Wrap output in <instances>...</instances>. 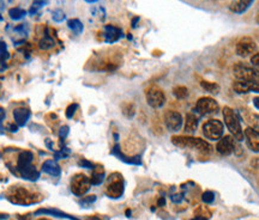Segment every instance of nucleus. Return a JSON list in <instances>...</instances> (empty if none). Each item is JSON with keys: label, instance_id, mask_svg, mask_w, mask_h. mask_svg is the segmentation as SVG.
Listing matches in <instances>:
<instances>
[{"label": "nucleus", "instance_id": "obj_1", "mask_svg": "<svg viewBox=\"0 0 259 220\" xmlns=\"http://www.w3.org/2000/svg\"><path fill=\"white\" fill-rule=\"evenodd\" d=\"M172 143L178 147H187L196 148L201 152H210L211 151V145L206 140L201 138L195 137H185V135H175L172 138Z\"/></svg>", "mask_w": 259, "mask_h": 220}, {"label": "nucleus", "instance_id": "obj_2", "mask_svg": "<svg viewBox=\"0 0 259 220\" xmlns=\"http://www.w3.org/2000/svg\"><path fill=\"white\" fill-rule=\"evenodd\" d=\"M223 118L227 128L229 129V132L232 133L233 137H234V139L241 142V140L244 139V132L243 128H241L240 120H239V116L236 115V112L233 109H230L229 107H224Z\"/></svg>", "mask_w": 259, "mask_h": 220}, {"label": "nucleus", "instance_id": "obj_3", "mask_svg": "<svg viewBox=\"0 0 259 220\" xmlns=\"http://www.w3.org/2000/svg\"><path fill=\"white\" fill-rule=\"evenodd\" d=\"M125 190V183L121 174L114 173L109 175L107 179L106 184V194L110 199H119L122 196Z\"/></svg>", "mask_w": 259, "mask_h": 220}, {"label": "nucleus", "instance_id": "obj_4", "mask_svg": "<svg viewBox=\"0 0 259 220\" xmlns=\"http://www.w3.org/2000/svg\"><path fill=\"white\" fill-rule=\"evenodd\" d=\"M7 199L12 204L21 206H28L38 202V195L30 193L29 190L24 188H13L7 195Z\"/></svg>", "mask_w": 259, "mask_h": 220}, {"label": "nucleus", "instance_id": "obj_5", "mask_svg": "<svg viewBox=\"0 0 259 220\" xmlns=\"http://www.w3.org/2000/svg\"><path fill=\"white\" fill-rule=\"evenodd\" d=\"M71 191L75 194L76 196H83L89 191L92 183H90V179L85 176L84 174H77L71 180Z\"/></svg>", "mask_w": 259, "mask_h": 220}, {"label": "nucleus", "instance_id": "obj_6", "mask_svg": "<svg viewBox=\"0 0 259 220\" xmlns=\"http://www.w3.org/2000/svg\"><path fill=\"white\" fill-rule=\"evenodd\" d=\"M233 73L238 80L245 81H259V71L244 64H235L233 66Z\"/></svg>", "mask_w": 259, "mask_h": 220}, {"label": "nucleus", "instance_id": "obj_7", "mask_svg": "<svg viewBox=\"0 0 259 220\" xmlns=\"http://www.w3.org/2000/svg\"><path fill=\"white\" fill-rule=\"evenodd\" d=\"M145 96H147L148 104L153 108H161L166 103L164 92L157 85H150L148 87L147 91H145Z\"/></svg>", "mask_w": 259, "mask_h": 220}, {"label": "nucleus", "instance_id": "obj_8", "mask_svg": "<svg viewBox=\"0 0 259 220\" xmlns=\"http://www.w3.org/2000/svg\"><path fill=\"white\" fill-rule=\"evenodd\" d=\"M203 133L207 139L218 140L223 134V123L220 120L211 118L203 125Z\"/></svg>", "mask_w": 259, "mask_h": 220}, {"label": "nucleus", "instance_id": "obj_9", "mask_svg": "<svg viewBox=\"0 0 259 220\" xmlns=\"http://www.w3.org/2000/svg\"><path fill=\"white\" fill-rule=\"evenodd\" d=\"M196 110L201 115H212L217 114L220 107H218V103L211 97H201L196 103Z\"/></svg>", "mask_w": 259, "mask_h": 220}, {"label": "nucleus", "instance_id": "obj_10", "mask_svg": "<svg viewBox=\"0 0 259 220\" xmlns=\"http://www.w3.org/2000/svg\"><path fill=\"white\" fill-rule=\"evenodd\" d=\"M257 49V44H256L255 39L251 37H243L241 39H239V42L236 43L235 47V52L239 56H243V58H246V56H250L253 53L256 52Z\"/></svg>", "mask_w": 259, "mask_h": 220}, {"label": "nucleus", "instance_id": "obj_11", "mask_svg": "<svg viewBox=\"0 0 259 220\" xmlns=\"http://www.w3.org/2000/svg\"><path fill=\"white\" fill-rule=\"evenodd\" d=\"M164 125L169 132H178L183 126V116L180 115V112L168 110L164 114Z\"/></svg>", "mask_w": 259, "mask_h": 220}, {"label": "nucleus", "instance_id": "obj_12", "mask_svg": "<svg viewBox=\"0 0 259 220\" xmlns=\"http://www.w3.org/2000/svg\"><path fill=\"white\" fill-rule=\"evenodd\" d=\"M233 90L238 94H247V92H259V81H245L236 80L233 84Z\"/></svg>", "mask_w": 259, "mask_h": 220}, {"label": "nucleus", "instance_id": "obj_13", "mask_svg": "<svg viewBox=\"0 0 259 220\" xmlns=\"http://www.w3.org/2000/svg\"><path fill=\"white\" fill-rule=\"evenodd\" d=\"M244 138L246 139L247 146L251 151L259 152V132L256 131L255 128L249 127V128L245 129Z\"/></svg>", "mask_w": 259, "mask_h": 220}, {"label": "nucleus", "instance_id": "obj_14", "mask_svg": "<svg viewBox=\"0 0 259 220\" xmlns=\"http://www.w3.org/2000/svg\"><path fill=\"white\" fill-rule=\"evenodd\" d=\"M234 140L229 135L218 140L217 145H216V149H217L218 153L222 154V156H229V154H232L233 151H234Z\"/></svg>", "mask_w": 259, "mask_h": 220}, {"label": "nucleus", "instance_id": "obj_15", "mask_svg": "<svg viewBox=\"0 0 259 220\" xmlns=\"http://www.w3.org/2000/svg\"><path fill=\"white\" fill-rule=\"evenodd\" d=\"M104 41L108 42V43H114V42H116L121 37L122 32L119 28L114 27V25H106V27H104Z\"/></svg>", "mask_w": 259, "mask_h": 220}, {"label": "nucleus", "instance_id": "obj_16", "mask_svg": "<svg viewBox=\"0 0 259 220\" xmlns=\"http://www.w3.org/2000/svg\"><path fill=\"white\" fill-rule=\"evenodd\" d=\"M13 117L17 126L23 127L27 125L28 120L30 118V111L27 108H18L13 110Z\"/></svg>", "mask_w": 259, "mask_h": 220}, {"label": "nucleus", "instance_id": "obj_17", "mask_svg": "<svg viewBox=\"0 0 259 220\" xmlns=\"http://www.w3.org/2000/svg\"><path fill=\"white\" fill-rule=\"evenodd\" d=\"M35 214H45V216H54V217H58V218H64V219H70V220H81L78 218H76V217H72L70 216V214L67 213H64L61 212V211L59 210H55V208H40L35 212Z\"/></svg>", "mask_w": 259, "mask_h": 220}, {"label": "nucleus", "instance_id": "obj_18", "mask_svg": "<svg viewBox=\"0 0 259 220\" xmlns=\"http://www.w3.org/2000/svg\"><path fill=\"white\" fill-rule=\"evenodd\" d=\"M18 171L24 180H28V181H31V182L36 181V180H39L40 177L39 171L36 170V168L33 164L18 169Z\"/></svg>", "mask_w": 259, "mask_h": 220}, {"label": "nucleus", "instance_id": "obj_19", "mask_svg": "<svg viewBox=\"0 0 259 220\" xmlns=\"http://www.w3.org/2000/svg\"><path fill=\"white\" fill-rule=\"evenodd\" d=\"M42 170H44L46 174L54 177H58L61 173L60 166H59V164L55 162V160H46V162L42 164Z\"/></svg>", "mask_w": 259, "mask_h": 220}, {"label": "nucleus", "instance_id": "obj_20", "mask_svg": "<svg viewBox=\"0 0 259 220\" xmlns=\"http://www.w3.org/2000/svg\"><path fill=\"white\" fill-rule=\"evenodd\" d=\"M253 2V0H235L234 2L230 4V11L234 13H243L247 10L251 4Z\"/></svg>", "mask_w": 259, "mask_h": 220}, {"label": "nucleus", "instance_id": "obj_21", "mask_svg": "<svg viewBox=\"0 0 259 220\" xmlns=\"http://www.w3.org/2000/svg\"><path fill=\"white\" fill-rule=\"evenodd\" d=\"M198 127V120L192 112H189L185 118V132L186 133H195L197 131Z\"/></svg>", "mask_w": 259, "mask_h": 220}, {"label": "nucleus", "instance_id": "obj_22", "mask_svg": "<svg viewBox=\"0 0 259 220\" xmlns=\"http://www.w3.org/2000/svg\"><path fill=\"white\" fill-rule=\"evenodd\" d=\"M33 153L30 151H23L21 154H19L18 160H17V169L24 168V166H28L31 164L33 162Z\"/></svg>", "mask_w": 259, "mask_h": 220}, {"label": "nucleus", "instance_id": "obj_23", "mask_svg": "<svg viewBox=\"0 0 259 220\" xmlns=\"http://www.w3.org/2000/svg\"><path fill=\"white\" fill-rule=\"evenodd\" d=\"M104 171L101 166H94V171L92 177H90V183L94 185H99L104 182Z\"/></svg>", "mask_w": 259, "mask_h": 220}, {"label": "nucleus", "instance_id": "obj_24", "mask_svg": "<svg viewBox=\"0 0 259 220\" xmlns=\"http://www.w3.org/2000/svg\"><path fill=\"white\" fill-rule=\"evenodd\" d=\"M201 86L203 87L204 90L207 92H210V94H218V91H220V85L216 83H212V81H207V80H202L201 81Z\"/></svg>", "mask_w": 259, "mask_h": 220}, {"label": "nucleus", "instance_id": "obj_25", "mask_svg": "<svg viewBox=\"0 0 259 220\" xmlns=\"http://www.w3.org/2000/svg\"><path fill=\"white\" fill-rule=\"evenodd\" d=\"M67 27H69L75 34H82V32H83V24H82V22L79 21V19H70V21L67 22Z\"/></svg>", "mask_w": 259, "mask_h": 220}, {"label": "nucleus", "instance_id": "obj_26", "mask_svg": "<svg viewBox=\"0 0 259 220\" xmlns=\"http://www.w3.org/2000/svg\"><path fill=\"white\" fill-rule=\"evenodd\" d=\"M8 15H10V17L12 19H15V21H18V19H22L25 15H27V11L23 10V8L13 7V8H11L10 11H8Z\"/></svg>", "mask_w": 259, "mask_h": 220}, {"label": "nucleus", "instance_id": "obj_27", "mask_svg": "<svg viewBox=\"0 0 259 220\" xmlns=\"http://www.w3.org/2000/svg\"><path fill=\"white\" fill-rule=\"evenodd\" d=\"M173 95H174L178 100H184V98H186L187 95H189V90H187L186 86H175L174 89H173Z\"/></svg>", "mask_w": 259, "mask_h": 220}, {"label": "nucleus", "instance_id": "obj_28", "mask_svg": "<svg viewBox=\"0 0 259 220\" xmlns=\"http://www.w3.org/2000/svg\"><path fill=\"white\" fill-rule=\"evenodd\" d=\"M53 46H54V39L51 38L50 36H46V37L40 42V47H41L42 49H48V48Z\"/></svg>", "mask_w": 259, "mask_h": 220}, {"label": "nucleus", "instance_id": "obj_29", "mask_svg": "<svg viewBox=\"0 0 259 220\" xmlns=\"http://www.w3.org/2000/svg\"><path fill=\"white\" fill-rule=\"evenodd\" d=\"M122 111H124V114L126 115L127 117H132L133 115H135V107H133V104L127 103L125 104L124 108H122Z\"/></svg>", "mask_w": 259, "mask_h": 220}, {"label": "nucleus", "instance_id": "obj_30", "mask_svg": "<svg viewBox=\"0 0 259 220\" xmlns=\"http://www.w3.org/2000/svg\"><path fill=\"white\" fill-rule=\"evenodd\" d=\"M202 200L206 204H211V202H213V200H215V194L212 191H204L203 195H202Z\"/></svg>", "mask_w": 259, "mask_h": 220}, {"label": "nucleus", "instance_id": "obj_31", "mask_svg": "<svg viewBox=\"0 0 259 220\" xmlns=\"http://www.w3.org/2000/svg\"><path fill=\"white\" fill-rule=\"evenodd\" d=\"M64 18H65V13H64V11H61V10H55L53 12V19L55 22H61V21H64Z\"/></svg>", "mask_w": 259, "mask_h": 220}, {"label": "nucleus", "instance_id": "obj_32", "mask_svg": "<svg viewBox=\"0 0 259 220\" xmlns=\"http://www.w3.org/2000/svg\"><path fill=\"white\" fill-rule=\"evenodd\" d=\"M44 4H45V0H36V1L33 4V6H31L29 12L30 13H35L40 7L44 6Z\"/></svg>", "mask_w": 259, "mask_h": 220}, {"label": "nucleus", "instance_id": "obj_33", "mask_svg": "<svg viewBox=\"0 0 259 220\" xmlns=\"http://www.w3.org/2000/svg\"><path fill=\"white\" fill-rule=\"evenodd\" d=\"M76 109H77V104H70L69 107H67V109H66V117L67 118H71L73 116V115H75V112H76Z\"/></svg>", "mask_w": 259, "mask_h": 220}, {"label": "nucleus", "instance_id": "obj_34", "mask_svg": "<svg viewBox=\"0 0 259 220\" xmlns=\"http://www.w3.org/2000/svg\"><path fill=\"white\" fill-rule=\"evenodd\" d=\"M95 201H96V196H95V195L84 196V199L82 200V201H81V205H84V206H87V205H90V204H93V202H95Z\"/></svg>", "mask_w": 259, "mask_h": 220}, {"label": "nucleus", "instance_id": "obj_35", "mask_svg": "<svg viewBox=\"0 0 259 220\" xmlns=\"http://www.w3.org/2000/svg\"><path fill=\"white\" fill-rule=\"evenodd\" d=\"M251 64L256 67V70H258L259 71V53H256V54L252 55Z\"/></svg>", "mask_w": 259, "mask_h": 220}, {"label": "nucleus", "instance_id": "obj_36", "mask_svg": "<svg viewBox=\"0 0 259 220\" xmlns=\"http://www.w3.org/2000/svg\"><path fill=\"white\" fill-rule=\"evenodd\" d=\"M81 166H84V168H88V169H94V164L92 162H89V160H85V159H82L79 160L78 163Z\"/></svg>", "mask_w": 259, "mask_h": 220}, {"label": "nucleus", "instance_id": "obj_37", "mask_svg": "<svg viewBox=\"0 0 259 220\" xmlns=\"http://www.w3.org/2000/svg\"><path fill=\"white\" fill-rule=\"evenodd\" d=\"M67 134H69V127H67V126L61 127L60 131H59V135H60L61 138H65Z\"/></svg>", "mask_w": 259, "mask_h": 220}, {"label": "nucleus", "instance_id": "obj_38", "mask_svg": "<svg viewBox=\"0 0 259 220\" xmlns=\"http://www.w3.org/2000/svg\"><path fill=\"white\" fill-rule=\"evenodd\" d=\"M181 200H183V196H181L180 194H176V195L172 196V201H174V202H180Z\"/></svg>", "mask_w": 259, "mask_h": 220}, {"label": "nucleus", "instance_id": "obj_39", "mask_svg": "<svg viewBox=\"0 0 259 220\" xmlns=\"http://www.w3.org/2000/svg\"><path fill=\"white\" fill-rule=\"evenodd\" d=\"M5 52H7V50H6V44H5L4 42L0 41V54H2V53H5Z\"/></svg>", "mask_w": 259, "mask_h": 220}, {"label": "nucleus", "instance_id": "obj_40", "mask_svg": "<svg viewBox=\"0 0 259 220\" xmlns=\"http://www.w3.org/2000/svg\"><path fill=\"white\" fill-rule=\"evenodd\" d=\"M6 64H5V60H1V59H0V72H2V71H5V70H6Z\"/></svg>", "mask_w": 259, "mask_h": 220}, {"label": "nucleus", "instance_id": "obj_41", "mask_svg": "<svg viewBox=\"0 0 259 220\" xmlns=\"http://www.w3.org/2000/svg\"><path fill=\"white\" fill-rule=\"evenodd\" d=\"M5 117V111L2 110V108H0V126H1V121L4 120Z\"/></svg>", "mask_w": 259, "mask_h": 220}, {"label": "nucleus", "instance_id": "obj_42", "mask_svg": "<svg viewBox=\"0 0 259 220\" xmlns=\"http://www.w3.org/2000/svg\"><path fill=\"white\" fill-rule=\"evenodd\" d=\"M253 104H255L256 108L259 109V97H256L255 100H253Z\"/></svg>", "mask_w": 259, "mask_h": 220}, {"label": "nucleus", "instance_id": "obj_43", "mask_svg": "<svg viewBox=\"0 0 259 220\" xmlns=\"http://www.w3.org/2000/svg\"><path fill=\"white\" fill-rule=\"evenodd\" d=\"M166 204V200H164V197H161L160 200H158V206H164Z\"/></svg>", "mask_w": 259, "mask_h": 220}, {"label": "nucleus", "instance_id": "obj_44", "mask_svg": "<svg viewBox=\"0 0 259 220\" xmlns=\"http://www.w3.org/2000/svg\"><path fill=\"white\" fill-rule=\"evenodd\" d=\"M87 220H101V219H100L98 216H90V217H88Z\"/></svg>", "mask_w": 259, "mask_h": 220}, {"label": "nucleus", "instance_id": "obj_45", "mask_svg": "<svg viewBox=\"0 0 259 220\" xmlns=\"http://www.w3.org/2000/svg\"><path fill=\"white\" fill-rule=\"evenodd\" d=\"M192 220H207V218H206V217H202V216H197L196 218H193Z\"/></svg>", "mask_w": 259, "mask_h": 220}, {"label": "nucleus", "instance_id": "obj_46", "mask_svg": "<svg viewBox=\"0 0 259 220\" xmlns=\"http://www.w3.org/2000/svg\"><path fill=\"white\" fill-rule=\"evenodd\" d=\"M85 1L90 2V4H93V2H96V1H98V0H85Z\"/></svg>", "mask_w": 259, "mask_h": 220}, {"label": "nucleus", "instance_id": "obj_47", "mask_svg": "<svg viewBox=\"0 0 259 220\" xmlns=\"http://www.w3.org/2000/svg\"><path fill=\"white\" fill-rule=\"evenodd\" d=\"M126 214H127V217H130V214H131V211H130V210H127V211H126Z\"/></svg>", "mask_w": 259, "mask_h": 220}, {"label": "nucleus", "instance_id": "obj_48", "mask_svg": "<svg viewBox=\"0 0 259 220\" xmlns=\"http://www.w3.org/2000/svg\"><path fill=\"white\" fill-rule=\"evenodd\" d=\"M39 220H51V219H47V218H40Z\"/></svg>", "mask_w": 259, "mask_h": 220}]
</instances>
